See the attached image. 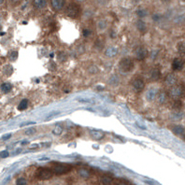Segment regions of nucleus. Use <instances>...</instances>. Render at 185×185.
<instances>
[{"instance_id":"obj_1","label":"nucleus","mask_w":185,"mask_h":185,"mask_svg":"<svg viewBox=\"0 0 185 185\" xmlns=\"http://www.w3.org/2000/svg\"><path fill=\"white\" fill-rule=\"evenodd\" d=\"M53 172L51 168L48 167H40L37 170L36 172V178L41 179V181H47V179H50L51 178H53Z\"/></svg>"},{"instance_id":"obj_2","label":"nucleus","mask_w":185,"mask_h":185,"mask_svg":"<svg viewBox=\"0 0 185 185\" xmlns=\"http://www.w3.org/2000/svg\"><path fill=\"white\" fill-rule=\"evenodd\" d=\"M72 169V167L68 164H59V163H54L53 167L51 168L53 174L55 175H64L68 173L70 170Z\"/></svg>"},{"instance_id":"obj_3","label":"nucleus","mask_w":185,"mask_h":185,"mask_svg":"<svg viewBox=\"0 0 185 185\" xmlns=\"http://www.w3.org/2000/svg\"><path fill=\"white\" fill-rule=\"evenodd\" d=\"M80 11V8L78 4L76 3H70L68 7H66L65 9V14L68 15V17L71 18H76L79 16Z\"/></svg>"},{"instance_id":"obj_4","label":"nucleus","mask_w":185,"mask_h":185,"mask_svg":"<svg viewBox=\"0 0 185 185\" xmlns=\"http://www.w3.org/2000/svg\"><path fill=\"white\" fill-rule=\"evenodd\" d=\"M119 66L123 72H130V71H132L133 68H134L135 65L131 58H122L120 61Z\"/></svg>"},{"instance_id":"obj_5","label":"nucleus","mask_w":185,"mask_h":185,"mask_svg":"<svg viewBox=\"0 0 185 185\" xmlns=\"http://www.w3.org/2000/svg\"><path fill=\"white\" fill-rule=\"evenodd\" d=\"M170 94L173 97H182L185 96V87L183 85H176L171 89Z\"/></svg>"},{"instance_id":"obj_6","label":"nucleus","mask_w":185,"mask_h":185,"mask_svg":"<svg viewBox=\"0 0 185 185\" xmlns=\"http://www.w3.org/2000/svg\"><path fill=\"white\" fill-rule=\"evenodd\" d=\"M134 53H135L136 58L139 61H141V60H144L147 56H148V51H147V49L144 48V47H137L135 50Z\"/></svg>"},{"instance_id":"obj_7","label":"nucleus","mask_w":185,"mask_h":185,"mask_svg":"<svg viewBox=\"0 0 185 185\" xmlns=\"http://www.w3.org/2000/svg\"><path fill=\"white\" fill-rule=\"evenodd\" d=\"M132 86H133V88L135 89V91H136V92H141L142 90L144 89V87H145V82H144V80H143V79H135V80H133Z\"/></svg>"},{"instance_id":"obj_8","label":"nucleus","mask_w":185,"mask_h":185,"mask_svg":"<svg viewBox=\"0 0 185 185\" xmlns=\"http://www.w3.org/2000/svg\"><path fill=\"white\" fill-rule=\"evenodd\" d=\"M65 3V2L64 0H53V1L51 2V8H53L54 11H59L64 8Z\"/></svg>"},{"instance_id":"obj_9","label":"nucleus","mask_w":185,"mask_h":185,"mask_svg":"<svg viewBox=\"0 0 185 185\" xmlns=\"http://www.w3.org/2000/svg\"><path fill=\"white\" fill-rule=\"evenodd\" d=\"M183 68V61L181 58H175L172 63L173 70H181Z\"/></svg>"},{"instance_id":"obj_10","label":"nucleus","mask_w":185,"mask_h":185,"mask_svg":"<svg viewBox=\"0 0 185 185\" xmlns=\"http://www.w3.org/2000/svg\"><path fill=\"white\" fill-rule=\"evenodd\" d=\"M156 96H157V92H156V90L153 88H151L150 90H148V92L146 94V98L148 101L154 100Z\"/></svg>"},{"instance_id":"obj_11","label":"nucleus","mask_w":185,"mask_h":185,"mask_svg":"<svg viewBox=\"0 0 185 185\" xmlns=\"http://www.w3.org/2000/svg\"><path fill=\"white\" fill-rule=\"evenodd\" d=\"M177 82V77L174 74H169L167 75V77L165 78V83H167L168 86H173V85L176 83Z\"/></svg>"},{"instance_id":"obj_12","label":"nucleus","mask_w":185,"mask_h":185,"mask_svg":"<svg viewBox=\"0 0 185 185\" xmlns=\"http://www.w3.org/2000/svg\"><path fill=\"white\" fill-rule=\"evenodd\" d=\"M136 28L139 29L141 33H145L147 31V25L144 21L139 20L136 22Z\"/></svg>"},{"instance_id":"obj_13","label":"nucleus","mask_w":185,"mask_h":185,"mask_svg":"<svg viewBox=\"0 0 185 185\" xmlns=\"http://www.w3.org/2000/svg\"><path fill=\"white\" fill-rule=\"evenodd\" d=\"M118 51L117 49L115 48V47H110V48H108L107 51H106V55L108 56V57H114V56L117 54Z\"/></svg>"},{"instance_id":"obj_14","label":"nucleus","mask_w":185,"mask_h":185,"mask_svg":"<svg viewBox=\"0 0 185 185\" xmlns=\"http://www.w3.org/2000/svg\"><path fill=\"white\" fill-rule=\"evenodd\" d=\"M172 131H173L174 134L179 136V135H183L184 134L185 129H184V127H182L181 125H175L172 128Z\"/></svg>"},{"instance_id":"obj_15","label":"nucleus","mask_w":185,"mask_h":185,"mask_svg":"<svg viewBox=\"0 0 185 185\" xmlns=\"http://www.w3.org/2000/svg\"><path fill=\"white\" fill-rule=\"evenodd\" d=\"M0 89H1V91L5 94H7L8 92H11V89H12V86H11V83H8V82H5L1 85V87H0Z\"/></svg>"},{"instance_id":"obj_16","label":"nucleus","mask_w":185,"mask_h":185,"mask_svg":"<svg viewBox=\"0 0 185 185\" xmlns=\"http://www.w3.org/2000/svg\"><path fill=\"white\" fill-rule=\"evenodd\" d=\"M78 173H79V175L80 177L84 178V179H87V178L90 177V171H89L88 169H86V168H80V169H79Z\"/></svg>"},{"instance_id":"obj_17","label":"nucleus","mask_w":185,"mask_h":185,"mask_svg":"<svg viewBox=\"0 0 185 185\" xmlns=\"http://www.w3.org/2000/svg\"><path fill=\"white\" fill-rule=\"evenodd\" d=\"M161 77V72L160 70L158 68H154L153 69V71H151V78H153V79L154 80H157L159 79Z\"/></svg>"},{"instance_id":"obj_18","label":"nucleus","mask_w":185,"mask_h":185,"mask_svg":"<svg viewBox=\"0 0 185 185\" xmlns=\"http://www.w3.org/2000/svg\"><path fill=\"white\" fill-rule=\"evenodd\" d=\"M34 5L37 8H42L46 7L47 1H45V0H36V1H34Z\"/></svg>"},{"instance_id":"obj_19","label":"nucleus","mask_w":185,"mask_h":185,"mask_svg":"<svg viewBox=\"0 0 185 185\" xmlns=\"http://www.w3.org/2000/svg\"><path fill=\"white\" fill-rule=\"evenodd\" d=\"M157 99H158V102L159 103H161V104L165 103V101H167V94H165V92L159 93L158 96H157Z\"/></svg>"},{"instance_id":"obj_20","label":"nucleus","mask_w":185,"mask_h":185,"mask_svg":"<svg viewBox=\"0 0 185 185\" xmlns=\"http://www.w3.org/2000/svg\"><path fill=\"white\" fill-rule=\"evenodd\" d=\"M177 49H178V51L179 54L185 55V42H181V43H179Z\"/></svg>"},{"instance_id":"obj_21","label":"nucleus","mask_w":185,"mask_h":185,"mask_svg":"<svg viewBox=\"0 0 185 185\" xmlns=\"http://www.w3.org/2000/svg\"><path fill=\"white\" fill-rule=\"evenodd\" d=\"M27 106H28V100H27V99H23V100H22L21 103L19 104L18 110H25V108H27Z\"/></svg>"},{"instance_id":"obj_22","label":"nucleus","mask_w":185,"mask_h":185,"mask_svg":"<svg viewBox=\"0 0 185 185\" xmlns=\"http://www.w3.org/2000/svg\"><path fill=\"white\" fill-rule=\"evenodd\" d=\"M101 182L104 185H110L112 183V179L110 176H103L101 179Z\"/></svg>"},{"instance_id":"obj_23","label":"nucleus","mask_w":185,"mask_h":185,"mask_svg":"<svg viewBox=\"0 0 185 185\" xmlns=\"http://www.w3.org/2000/svg\"><path fill=\"white\" fill-rule=\"evenodd\" d=\"M116 185H133L130 181H126L125 179H118L115 181Z\"/></svg>"},{"instance_id":"obj_24","label":"nucleus","mask_w":185,"mask_h":185,"mask_svg":"<svg viewBox=\"0 0 185 185\" xmlns=\"http://www.w3.org/2000/svg\"><path fill=\"white\" fill-rule=\"evenodd\" d=\"M92 135L94 137V139H101L102 137L104 136L103 133H100L99 131H94V132H92Z\"/></svg>"},{"instance_id":"obj_25","label":"nucleus","mask_w":185,"mask_h":185,"mask_svg":"<svg viewBox=\"0 0 185 185\" xmlns=\"http://www.w3.org/2000/svg\"><path fill=\"white\" fill-rule=\"evenodd\" d=\"M16 185H28L26 179L25 178H19L16 181Z\"/></svg>"},{"instance_id":"obj_26","label":"nucleus","mask_w":185,"mask_h":185,"mask_svg":"<svg viewBox=\"0 0 185 185\" xmlns=\"http://www.w3.org/2000/svg\"><path fill=\"white\" fill-rule=\"evenodd\" d=\"M182 107V103L181 101H179V100H175L174 104H173V108H176V110H179Z\"/></svg>"},{"instance_id":"obj_27","label":"nucleus","mask_w":185,"mask_h":185,"mask_svg":"<svg viewBox=\"0 0 185 185\" xmlns=\"http://www.w3.org/2000/svg\"><path fill=\"white\" fill-rule=\"evenodd\" d=\"M136 14L139 15V18H143L147 15V12L144 11V9H139V11H136Z\"/></svg>"},{"instance_id":"obj_28","label":"nucleus","mask_w":185,"mask_h":185,"mask_svg":"<svg viewBox=\"0 0 185 185\" xmlns=\"http://www.w3.org/2000/svg\"><path fill=\"white\" fill-rule=\"evenodd\" d=\"M9 56H11L9 58H11V60H15V59H17V57H18V53H17V51H12V53H11V55H9Z\"/></svg>"},{"instance_id":"obj_29","label":"nucleus","mask_w":185,"mask_h":185,"mask_svg":"<svg viewBox=\"0 0 185 185\" xmlns=\"http://www.w3.org/2000/svg\"><path fill=\"white\" fill-rule=\"evenodd\" d=\"M8 156V151H3L1 153H0V157L1 158H7Z\"/></svg>"},{"instance_id":"obj_30","label":"nucleus","mask_w":185,"mask_h":185,"mask_svg":"<svg viewBox=\"0 0 185 185\" xmlns=\"http://www.w3.org/2000/svg\"><path fill=\"white\" fill-rule=\"evenodd\" d=\"M98 27H99V29H104V28H106V23L105 22H99L98 23Z\"/></svg>"},{"instance_id":"obj_31","label":"nucleus","mask_w":185,"mask_h":185,"mask_svg":"<svg viewBox=\"0 0 185 185\" xmlns=\"http://www.w3.org/2000/svg\"><path fill=\"white\" fill-rule=\"evenodd\" d=\"M53 133H54L55 135H59V134H61V133H62V128H61V127H57V128H56V129L53 131Z\"/></svg>"},{"instance_id":"obj_32","label":"nucleus","mask_w":185,"mask_h":185,"mask_svg":"<svg viewBox=\"0 0 185 185\" xmlns=\"http://www.w3.org/2000/svg\"><path fill=\"white\" fill-rule=\"evenodd\" d=\"M89 35H91V31L88 29H84L83 30V36L84 37H88Z\"/></svg>"},{"instance_id":"obj_33","label":"nucleus","mask_w":185,"mask_h":185,"mask_svg":"<svg viewBox=\"0 0 185 185\" xmlns=\"http://www.w3.org/2000/svg\"><path fill=\"white\" fill-rule=\"evenodd\" d=\"M35 129L34 128H32V129H28V130H26V132H25V134L26 135H30V134H33V133H35Z\"/></svg>"},{"instance_id":"obj_34","label":"nucleus","mask_w":185,"mask_h":185,"mask_svg":"<svg viewBox=\"0 0 185 185\" xmlns=\"http://www.w3.org/2000/svg\"><path fill=\"white\" fill-rule=\"evenodd\" d=\"M11 136V134H8V135H5V136H2V140H7V139H8L9 137Z\"/></svg>"},{"instance_id":"obj_35","label":"nucleus","mask_w":185,"mask_h":185,"mask_svg":"<svg viewBox=\"0 0 185 185\" xmlns=\"http://www.w3.org/2000/svg\"><path fill=\"white\" fill-rule=\"evenodd\" d=\"M159 18H160L159 15H156V14H155V15H153V20H154V21H158V20H159Z\"/></svg>"},{"instance_id":"obj_36","label":"nucleus","mask_w":185,"mask_h":185,"mask_svg":"<svg viewBox=\"0 0 185 185\" xmlns=\"http://www.w3.org/2000/svg\"><path fill=\"white\" fill-rule=\"evenodd\" d=\"M1 3H3V1H2V0H1V1H0V4H1Z\"/></svg>"}]
</instances>
